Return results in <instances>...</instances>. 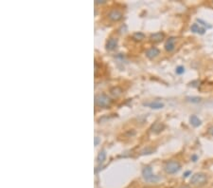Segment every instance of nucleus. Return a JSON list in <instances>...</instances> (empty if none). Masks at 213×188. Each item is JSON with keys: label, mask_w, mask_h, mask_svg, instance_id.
<instances>
[{"label": "nucleus", "mask_w": 213, "mask_h": 188, "mask_svg": "<svg viewBox=\"0 0 213 188\" xmlns=\"http://www.w3.org/2000/svg\"><path fill=\"white\" fill-rule=\"evenodd\" d=\"M153 151H154V150L152 149V148H146V149H144L143 151H141V155H145V154L149 155V154L153 153Z\"/></svg>", "instance_id": "19"}, {"label": "nucleus", "mask_w": 213, "mask_h": 188, "mask_svg": "<svg viewBox=\"0 0 213 188\" xmlns=\"http://www.w3.org/2000/svg\"><path fill=\"white\" fill-rule=\"evenodd\" d=\"M111 103L112 100L104 93L98 94L95 97V105L99 107H108Z\"/></svg>", "instance_id": "1"}, {"label": "nucleus", "mask_w": 213, "mask_h": 188, "mask_svg": "<svg viewBox=\"0 0 213 188\" xmlns=\"http://www.w3.org/2000/svg\"><path fill=\"white\" fill-rule=\"evenodd\" d=\"M142 176L144 178V180L146 182H156L160 180L157 176H154L153 174V170L150 166H145L142 170Z\"/></svg>", "instance_id": "4"}, {"label": "nucleus", "mask_w": 213, "mask_h": 188, "mask_svg": "<svg viewBox=\"0 0 213 188\" xmlns=\"http://www.w3.org/2000/svg\"><path fill=\"white\" fill-rule=\"evenodd\" d=\"M144 105H147L153 109H160L164 107V104L161 102H152V103H148V104H144Z\"/></svg>", "instance_id": "13"}, {"label": "nucleus", "mask_w": 213, "mask_h": 188, "mask_svg": "<svg viewBox=\"0 0 213 188\" xmlns=\"http://www.w3.org/2000/svg\"><path fill=\"white\" fill-rule=\"evenodd\" d=\"M165 128V125L161 123H155L154 125L152 126V131L155 134H159L161 131H163V129Z\"/></svg>", "instance_id": "12"}, {"label": "nucleus", "mask_w": 213, "mask_h": 188, "mask_svg": "<svg viewBox=\"0 0 213 188\" xmlns=\"http://www.w3.org/2000/svg\"><path fill=\"white\" fill-rule=\"evenodd\" d=\"M118 47V39L116 38H110L106 43V49L108 50H114Z\"/></svg>", "instance_id": "9"}, {"label": "nucleus", "mask_w": 213, "mask_h": 188, "mask_svg": "<svg viewBox=\"0 0 213 188\" xmlns=\"http://www.w3.org/2000/svg\"><path fill=\"white\" fill-rule=\"evenodd\" d=\"M208 134H209V135H211V136L213 137V125H212V126H210V127L208 128Z\"/></svg>", "instance_id": "21"}, {"label": "nucleus", "mask_w": 213, "mask_h": 188, "mask_svg": "<svg viewBox=\"0 0 213 188\" xmlns=\"http://www.w3.org/2000/svg\"><path fill=\"white\" fill-rule=\"evenodd\" d=\"M109 19L113 22H118L119 20L122 19L123 14L121 12H119L118 10H112L108 14Z\"/></svg>", "instance_id": "5"}, {"label": "nucleus", "mask_w": 213, "mask_h": 188, "mask_svg": "<svg viewBox=\"0 0 213 188\" xmlns=\"http://www.w3.org/2000/svg\"><path fill=\"white\" fill-rule=\"evenodd\" d=\"M105 159H106V151L104 149H101L98 154L97 160H98V163H99V165H101V163H102L104 162Z\"/></svg>", "instance_id": "14"}, {"label": "nucleus", "mask_w": 213, "mask_h": 188, "mask_svg": "<svg viewBox=\"0 0 213 188\" xmlns=\"http://www.w3.org/2000/svg\"><path fill=\"white\" fill-rule=\"evenodd\" d=\"M192 160H193V162H196L197 157H196V156H193V157H192Z\"/></svg>", "instance_id": "25"}, {"label": "nucleus", "mask_w": 213, "mask_h": 188, "mask_svg": "<svg viewBox=\"0 0 213 188\" xmlns=\"http://www.w3.org/2000/svg\"><path fill=\"white\" fill-rule=\"evenodd\" d=\"M190 30L192 32L198 33V34H204L205 32V29L201 27L200 25H198V24H193V25L190 27Z\"/></svg>", "instance_id": "10"}, {"label": "nucleus", "mask_w": 213, "mask_h": 188, "mask_svg": "<svg viewBox=\"0 0 213 188\" xmlns=\"http://www.w3.org/2000/svg\"><path fill=\"white\" fill-rule=\"evenodd\" d=\"M176 73L177 74H179V75H181V74H183L184 72H185V67H182V66H179V67H176Z\"/></svg>", "instance_id": "18"}, {"label": "nucleus", "mask_w": 213, "mask_h": 188, "mask_svg": "<svg viewBox=\"0 0 213 188\" xmlns=\"http://www.w3.org/2000/svg\"><path fill=\"white\" fill-rule=\"evenodd\" d=\"M106 1L105 0H96L95 3L96 4H103V3H105Z\"/></svg>", "instance_id": "22"}, {"label": "nucleus", "mask_w": 213, "mask_h": 188, "mask_svg": "<svg viewBox=\"0 0 213 188\" xmlns=\"http://www.w3.org/2000/svg\"><path fill=\"white\" fill-rule=\"evenodd\" d=\"M190 123L192 126H194V127H198V126H200L202 125V121L197 117L196 115H191L190 116Z\"/></svg>", "instance_id": "11"}, {"label": "nucleus", "mask_w": 213, "mask_h": 188, "mask_svg": "<svg viewBox=\"0 0 213 188\" xmlns=\"http://www.w3.org/2000/svg\"><path fill=\"white\" fill-rule=\"evenodd\" d=\"M99 143V137H96L95 138V145H98Z\"/></svg>", "instance_id": "23"}, {"label": "nucleus", "mask_w": 213, "mask_h": 188, "mask_svg": "<svg viewBox=\"0 0 213 188\" xmlns=\"http://www.w3.org/2000/svg\"><path fill=\"white\" fill-rule=\"evenodd\" d=\"M208 182V177L204 173H196L190 178V183L194 186H202Z\"/></svg>", "instance_id": "2"}, {"label": "nucleus", "mask_w": 213, "mask_h": 188, "mask_svg": "<svg viewBox=\"0 0 213 188\" xmlns=\"http://www.w3.org/2000/svg\"><path fill=\"white\" fill-rule=\"evenodd\" d=\"M197 22H198V23H202V25L204 26V27H205V28H208V29L212 28V26H211V25H208V23H205V21H203V20H201V19H197Z\"/></svg>", "instance_id": "20"}, {"label": "nucleus", "mask_w": 213, "mask_h": 188, "mask_svg": "<svg viewBox=\"0 0 213 188\" xmlns=\"http://www.w3.org/2000/svg\"><path fill=\"white\" fill-rule=\"evenodd\" d=\"M202 99L200 97H187V101L190 103H194V104H198L201 102Z\"/></svg>", "instance_id": "17"}, {"label": "nucleus", "mask_w": 213, "mask_h": 188, "mask_svg": "<svg viewBox=\"0 0 213 188\" xmlns=\"http://www.w3.org/2000/svg\"><path fill=\"white\" fill-rule=\"evenodd\" d=\"M110 92H111V94L113 95L114 97H118L119 95H121L122 93V90L118 87H113L111 88V90H110Z\"/></svg>", "instance_id": "15"}, {"label": "nucleus", "mask_w": 213, "mask_h": 188, "mask_svg": "<svg viewBox=\"0 0 213 188\" xmlns=\"http://www.w3.org/2000/svg\"><path fill=\"white\" fill-rule=\"evenodd\" d=\"M165 37V34L163 32H155L151 35V41L153 43H158V42H161Z\"/></svg>", "instance_id": "8"}, {"label": "nucleus", "mask_w": 213, "mask_h": 188, "mask_svg": "<svg viewBox=\"0 0 213 188\" xmlns=\"http://www.w3.org/2000/svg\"><path fill=\"white\" fill-rule=\"evenodd\" d=\"M160 54V50L157 49V48H151L147 51H146V56L149 58V59H153V58L157 57Z\"/></svg>", "instance_id": "6"}, {"label": "nucleus", "mask_w": 213, "mask_h": 188, "mask_svg": "<svg viewBox=\"0 0 213 188\" xmlns=\"http://www.w3.org/2000/svg\"><path fill=\"white\" fill-rule=\"evenodd\" d=\"M145 38V34L142 32H136L133 34V39L135 41H141Z\"/></svg>", "instance_id": "16"}, {"label": "nucleus", "mask_w": 213, "mask_h": 188, "mask_svg": "<svg viewBox=\"0 0 213 188\" xmlns=\"http://www.w3.org/2000/svg\"><path fill=\"white\" fill-rule=\"evenodd\" d=\"M175 39L174 37H170L169 39L167 40L166 44H165V50H166L168 52H171L173 51L175 48Z\"/></svg>", "instance_id": "7"}, {"label": "nucleus", "mask_w": 213, "mask_h": 188, "mask_svg": "<svg viewBox=\"0 0 213 188\" xmlns=\"http://www.w3.org/2000/svg\"><path fill=\"white\" fill-rule=\"evenodd\" d=\"M180 169H181V165L177 160H169L164 165V170L167 174H175Z\"/></svg>", "instance_id": "3"}, {"label": "nucleus", "mask_w": 213, "mask_h": 188, "mask_svg": "<svg viewBox=\"0 0 213 188\" xmlns=\"http://www.w3.org/2000/svg\"><path fill=\"white\" fill-rule=\"evenodd\" d=\"M180 188H190V186H188V185H183V186H181Z\"/></svg>", "instance_id": "26"}, {"label": "nucleus", "mask_w": 213, "mask_h": 188, "mask_svg": "<svg viewBox=\"0 0 213 188\" xmlns=\"http://www.w3.org/2000/svg\"><path fill=\"white\" fill-rule=\"evenodd\" d=\"M190 174H191L190 171H187V172L184 174V178H187V177H188V175H190Z\"/></svg>", "instance_id": "24"}]
</instances>
